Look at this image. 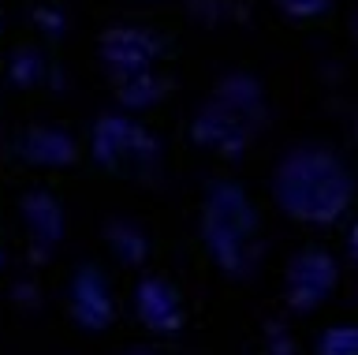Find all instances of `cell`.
Returning <instances> with one entry per match:
<instances>
[{
  "label": "cell",
  "mask_w": 358,
  "mask_h": 355,
  "mask_svg": "<svg viewBox=\"0 0 358 355\" xmlns=\"http://www.w3.org/2000/svg\"><path fill=\"white\" fill-rule=\"evenodd\" d=\"M321 4H324V0H295V8H299V12H317Z\"/></svg>",
  "instance_id": "7a4b0ae2"
},
{
  "label": "cell",
  "mask_w": 358,
  "mask_h": 355,
  "mask_svg": "<svg viewBox=\"0 0 358 355\" xmlns=\"http://www.w3.org/2000/svg\"><path fill=\"white\" fill-rule=\"evenodd\" d=\"M108 41H116V53H108V60H120V68H142L153 53V41L145 34H131V30L112 34Z\"/></svg>",
  "instance_id": "6da1fadb"
}]
</instances>
